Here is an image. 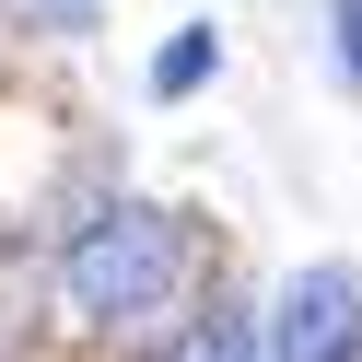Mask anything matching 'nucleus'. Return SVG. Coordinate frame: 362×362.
I'll list each match as a JSON object with an SVG mask.
<instances>
[{
    "mask_svg": "<svg viewBox=\"0 0 362 362\" xmlns=\"http://www.w3.org/2000/svg\"><path fill=\"white\" fill-rule=\"evenodd\" d=\"M59 12H94V0H59Z\"/></svg>",
    "mask_w": 362,
    "mask_h": 362,
    "instance_id": "6",
    "label": "nucleus"
},
{
    "mask_svg": "<svg viewBox=\"0 0 362 362\" xmlns=\"http://www.w3.org/2000/svg\"><path fill=\"white\" fill-rule=\"evenodd\" d=\"M327 35H339V71L362 82V0H327Z\"/></svg>",
    "mask_w": 362,
    "mask_h": 362,
    "instance_id": "5",
    "label": "nucleus"
},
{
    "mask_svg": "<svg viewBox=\"0 0 362 362\" xmlns=\"http://www.w3.org/2000/svg\"><path fill=\"white\" fill-rule=\"evenodd\" d=\"M269 362H362V269H292L269 304Z\"/></svg>",
    "mask_w": 362,
    "mask_h": 362,
    "instance_id": "2",
    "label": "nucleus"
},
{
    "mask_svg": "<svg viewBox=\"0 0 362 362\" xmlns=\"http://www.w3.org/2000/svg\"><path fill=\"white\" fill-rule=\"evenodd\" d=\"M175 292H187V234H175V211H152V199H105L71 234V257H59V304H71L82 327H105V339L164 327Z\"/></svg>",
    "mask_w": 362,
    "mask_h": 362,
    "instance_id": "1",
    "label": "nucleus"
},
{
    "mask_svg": "<svg viewBox=\"0 0 362 362\" xmlns=\"http://www.w3.org/2000/svg\"><path fill=\"white\" fill-rule=\"evenodd\" d=\"M175 362H257V339H245L234 315H199V327L175 339Z\"/></svg>",
    "mask_w": 362,
    "mask_h": 362,
    "instance_id": "4",
    "label": "nucleus"
},
{
    "mask_svg": "<svg viewBox=\"0 0 362 362\" xmlns=\"http://www.w3.org/2000/svg\"><path fill=\"white\" fill-rule=\"evenodd\" d=\"M211 71H222V35H211V24H175L164 47H152V94H164V105H175V94H199Z\"/></svg>",
    "mask_w": 362,
    "mask_h": 362,
    "instance_id": "3",
    "label": "nucleus"
}]
</instances>
